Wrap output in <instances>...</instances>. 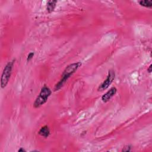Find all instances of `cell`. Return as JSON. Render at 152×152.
Here are the masks:
<instances>
[{
    "label": "cell",
    "mask_w": 152,
    "mask_h": 152,
    "mask_svg": "<svg viewBox=\"0 0 152 152\" xmlns=\"http://www.w3.org/2000/svg\"><path fill=\"white\" fill-rule=\"evenodd\" d=\"M51 93H52L51 90L48 87L45 85L42 88L41 92H40L39 96L37 97L33 103L34 108H38L40 106L44 105V104L47 102L48 98H50Z\"/></svg>",
    "instance_id": "cell-2"
},
{
    "label": "cell",
    "mask_w": 152,
    "mask_h": 152,
    "mask_svg": "<svg viewBox=\"0 0 152 152\" xmlns=\"http://www.w3.org/2000/svg\"><path fill=\"white\" fill-rule=\"evenodd\" d=\"M14 63V60L8 62L3 71L1 78V86L2 89H4V88L7 86L8 83H9L10 80Z\"/></svg>",
    "instance_id": "cell-3"
},
{
    "label": "cell",
    "mask_w": 152,
    "mask_h": 152,
    "mask_svg": "<svg viewBox=\"0 0 152 152\" xmlns=\"http://www.w3.org/2000/svg\"><path fill=\"white\" fill-rule=\"evenodd\" d=\"M57 1H49L46 4V10L49 13H51L55 10Z\"/></svg>",
    "instance_id": "cell-7"
},
{
    "label": "cell",
    "mask_w": 152,
    "mask_h": 152,
    "mask_svg": "<svg viewBox=\"0 0 152 152\" xmlns=\"http://www.w3.org/2000/svg\"><path fill=\"white\" fill-rule=\"evenodd\" d=\"M139 3L141 6L146 8H151L152 7V1L151 0H141L139 1Z\"/></svg>",
    "instance_id": "cell-8"
},
{
    "label": "cell",
    "mask_w": 152,
    "mask_h": 152,
    "mask_svg": "<svg viewBox=\"0 0 152 152\" xmlns=\"http://www.w3.org/2000/svg\"><path fill=\"white\" fill-rule=\"evenodd\" d=\"M18 151H19V152H21V151H22V152H24V151H26V150H25V149H24L23 148L21 147V148H20V149L18 150Z\"/></svg>",
    "instance_id": "cell-12"
},
{
    "label": "cell",
    "mask_w": 152,
    "mask_h": 152,
    "mask_svg": "<svg viewBox=\"0 0 152 152\" xmlns=\"http://www.w3.org/2000/svg\"><path fill=\"white\" fill-rule=\"evenodd\" d=\"M35 54L34 52H30L27 56V61H30L31 59L33 58V56H34Z\"/></svg>",
    "instance_id": "cell-9"
},
{
    "label": "cell",
    "mask_w": 152,
    "mask_h": 152,
    "mask_svg": "<svg viewBox=\"0 0 152 152\" xmlns=\"http://www.w3.org/2000/svg\"><path fill=\"white\" fill-rule=\"evenodd\" d=\"M38 133L40 135L42 136V137L45 138H47L48 137H49V135H50V128L47 125H45L42 127L41 129H40Z\"/></svg>",
    "instance_id": "cell-6"
},
{
    "label": "cell",
    "mask_w": 152,
    "mask_h": 152,
    "mask_svg": "<svg viewBox=\"0 0 152 152\" xmlns=\"http://www.w3.org/2000/svg\"><path fill=\"white\" fill-rule=\"evenodd\" d=\"M117 89L115 87H113L110 88L109 90H108L106 93L104 94L102 96V100L104 103H106L108 101H109L111 98L115 95L117 93Z\"/></svg>",
    "instance_id": "cell-5"
},
{
    "label": "cell",
    "mask_w": 152,
    "mask_h": 152,
    "mask_svg": "<svg viewBox=\"0 0 152 152\" xmlns=\"http://www.w3.org/2000/svg\"><path fill=\"white\" fill-rule=\"evenodd\" d=\"M115 71L114 70H112L109 71L107 78L105 80V81H104L99 86L98 90L102 92V91L106 90L109 87V86L112 83L113 81L114 80V79H115Z\"/></svg>",
    "instance_id": "cell-4"
},
{
    "label": "cell",
    "mask_w": 152,
    "mask_h": 152,
    "mask_svg": "<svg viewBox=\"0 0 152 152\" xmlns=\"http://www.w3.org/2000/svg\"><path fill=\"white\" fill-rule=\"evenodd\" d=\"M81 66L82 63L80 62L71 64L68 66L62 73L61 75V78L60 82L55 85L54 87V90L58 91L60 89H61L62 87L64 85V84L68 80V79L75 73L77 69Z\"/></svg>",
    "instance_id": "cell-1"
},
{
    "label": "cell",
    "mask_w": 152,
    "mask_h": 152,
    "mask_svg": "<svg viewBox=\"0 0 152 152\" xmlns=\"http://www.w3.org/2000/svg\"><path fill=\"white\" fill-rule=\"evenodd\" d=\"M131 146H125V147H124V148H123V149L122 150V151H131Z\"/></svg>",
    "instance_id": "cell-10"
},
{
    "label": "cell",
    "mask_w": 152,
    "mask_h": 152,
    "mask_svg": "<svg viewBox=\"0 0 152 152\" xmlns=\"http://www.w3.org/2000/svg\"><path fill=\"white\" fill-rule=\"evenodd\" d=\"M152 65L151 64V65H150V66H149V68H147V71L149 72V73H151V71H152V69H151V68H152Z\"/></svg>",
    "instance_id": "cell-11"
}]
</instances>
